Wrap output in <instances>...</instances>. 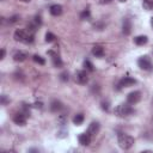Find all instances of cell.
Instances as JSON below:
<instances>
[{"instance_id":"cell-1","label":"cell","mask_w":153,"mask_h":153,"mask_svg":"<svg viewBox=\"0 0 153 153\" xmlns=\"http://www.w3.org/2000/svg\"><path fill=\"white\" fill-rule=\"evenodd\" d=\"M117 140H118V145L122 149H129L134 145V137L126 133H120Z\"/></svg>"},{"instance_id":"cell-2","label":"cell","mask_w":153,"mask_h":153,"mask_svg":"<svg viewBox=\"0 0 153 153\" xmlns=\"http://www.w3.org/2000/svg\"><path fill=\"white\" fill-rule=\"evenodd\" d=\"M13 37L17 42H23V43H31L33 41V35L27 32L26 30H23V29L16 30Z\"/></svg>"},{"instance_id":"cell-3","label":"cell","mask_w":153,"mask_h":153,"mask_svg":"<svg viewBox=\"0 0 153 153\" xmlns=\"http://www.w3.org/2000/svg\"><path fill=\"white\" fill-rule=\"evenodd\" d=\"M134 112V109L129 103H122L115 108V114L120 117H127Z\"/></svg>"},{"instance_id":"cell-4","label":"cell","mask_w":153,"mask_h":153,"mask_svg":"<svg viewBox=\"0 0 153 153\" xmlns=\"http://www.w3.org/2000/svg\"><path fill=\"white\" fill-rule=\"evenodd\" d=\"M137 66H139L141 69H143V71H151V69L153 68L151 57L147 56V55H143V56L139 57V60H137Z\"/></svg>"},{"instance_id":"cell-5","label":"cell","mask_w":153,"mask_h":153,"mask_svg":"<svg viewBox=\"0 0 153 153\" xmlns=\"http://www.w3.org/2000/svg\"><path fill=\"white\" fill-rule=\"evenodd\" d=\"M140 99H141V92L140 91H133V92L128 93V96H127V103H129L130 105L139 103Z\"/></svg>"},{"instance_id":"cell-6","label":"cell","mask_w":153,"mask_h":153,"mask_svg":"<svg viewBox=\"0 0 153 153\" xmlns=\"http://www.w3.org/2000/svg\"><path fill=\"white\" fill-rule=\"evenodd\" d=\"M75 81L80 85H86L88 82V75L86 71H79L75 74Z\"/></svg>"},{"instance_id":"cell-7","label":"cell","mask_w":153,"mask_h":153,"mask_svg":"<svg viewBox=\"0 0 153 153\" xmlns=\"http://www.w3.org/2000/svg\"><path fill=\"white\" fill-rule=\"evenodd\" d=\"M134 84H136V80L131 76H124L118 82V88H123V87H130Z\"/></svg>"},{"instance_id":"cell-8","label":"cell","mask_w":153,"mask_h":153,"mask_svg":"<svg viewBox=\"0 0 153 153\" xmlns=\"http://www.w3.org/2000/svg\"><path fill=\"white\" fill-rule=\"evenodd\" d=\"M26 114L25 112H18L13 116V122L18 126H25L26 123Z\"/></svg>"},{"instance_id":"cell-9","label":"cell","mask_w":153,"mask_h":153,"mask_svg":"<svg viewBox=\"0 0 153 153\" xmlns=\"http://www.w3.org/2000/svg\"><path fill=\"white\" fill-rule=\"evenodd\" d=\"M91 140H92V136L87 131L79 135V143L82 145V146H88L91 143Z\"/></svg>"},{"instance_id":"cell-10","label":"cell","mask_w":153,"mask_h":153,"mask_svg":"<svg viewBox=\"0 0 153 153\" xmlns=\"http://www.w3.org/2000/svg\"><path fill=\"white\" fill-rule=\"evenodd\" d=\"M98 131H99V123L98 122H92L90 126H88V128H87V133L93 137V136H96L97 134H98Z\"/></svg>"},{"instance_id":"cell-11","label":"cell","mask_w":153,"mask_h":153,"mask_svg":"<svg viewBox=\"0 0 153 153\" xmlns=\"http://www.w3.org/2000/svg\"><path fill=\"white\" fill-rule=\"evenodd\" d=\"M48 54L51 55V60H53V63H54L55 67H62V65H63V63H62V60H61V57H60L57 54H55V53L51 51V50H49Z\"/></svg>"},{"instance_id":"cell-12","label":"cell","mask_w":153,"mask_h":153,"mask_svg":"<svg viewBox=\"0 0 153 153\" xmlns=\"http://www.w3.org/2000/svg\"><path fill=\"white\" fill-rule=\"evenodd\" d=\"M122 32H123L124 35H130V32H131V22H130V19L126 18V19L123 20Z\"/></svg>"},{"instance_id":"cell-13","label":"cell","mask_w":153,"mask_h":153,"mask_svg":"<svg viewBox=\"0 0 153 153\" xmlns=\"http://www.w3.org/2000/svg\"><path fill=\"white\" fill-rule=\"evenodd\" d=\"M49 12H50V14H53V16L57 17V16H60V14L62 13V6H61V5H59V4L51 5V6H50V8H49Z\"/></svg>"},{"instance_id":"cell-14","label":"cell","mask_w":153,"mask_h":153,"mask_svg":"<svg viewBox=\"0 0 153 153\" xmlns=\"http://www.w3.org/2000/svg\"><path fill=\"white\" fill-rule=\"evenodd\" d=\"M26 57H27V54L24 53V51H17L13 55V60L17 61V62H23V61L26 60Z\"/></svg>"},{"instance_id":"cell-15","label":"cell","mask_w":153,"mask_h":153,"mask_svg":"<svg viewBox=\"0 0 153 153\" xmlns=\"http://www.w3.org/2000/svg\"><path fill=\"white\" fill-rule=\"evenodd\" d=\"M62 108H63V106H62V103H61L60 100H56V99H54V100L50 103V110H51V111H54V112H57V111H60Z\"/></svg>"},{"instance_id":"cell-16","label":"cell","mask_w":153,"mask_h":153,"mask_svg":"<svg viewBox=\"0 0 153 153\" xmlns=\"http://www.w3.org/2000/svg\"><path fill=\"white\" fill-rule=\"evenodd\" d=\"M92 54L96 57H103L104 56V48L100 47V45H96V47L92 48Z\"/></svg>"},{"instance_id":"cell-17","label":"cell","mask_w":153,"mask_h":153,"mask_svg":"<svg viewBox=\"0 0 153 153\" xmlns=\"http://www.w3.org/2000/svg\"><path fill=\"white\" fill-rule=\"evenodd\" d=\"M147 41H148L147 36H143V35L136 36V37L134 38V42H135V44H137V45H143V44L147 43Z\"/></svg>"},{"instance_id":"cell-18","label":"cell","mask_w":153,"mask_h":153,"mask_svg":"<svg viewBox=\"0 0 153 153\" xmlns=\"http://www.w3.org/2000/svg\"><path fill=\"white\" fill-rule=\"evenodd\" d=\"M82 122H84V115H82V114H76V115L73 117V123H74V124L80 126Z\"/></svg>"},{"instance_id":"cell-19","label":"cell","mask_w":153,"mask_h":153,"mask_svg":"<svg viewBox=\"0 0 153 153\" xmlns=\"http://www.w3.org/2000/svg\"><path fill=\"white\" fill-rule=\"evenodd\" d=\"M32 59H33V61L36 62V63H38V65H44L45 63V60L42 57V56H39V55H33L32 56Z\"/></svg>"},{"instance_id":"cell-20","label":"cell","mask_w":153,"mask_h":153,"mask_svg":"<svg viewBox=\"0 0 153 153\" xmlns=\"http://www.w3.org/2000/svg\"><path fill=\"white\" fill-rule=\"evenodd\" d=\"M90 16H91V13H90V10H84L81 13H80V19L81 20H85V19H88L90 18Z\"/></svg>"},{"instance_id":"cell-21","label":"cell","mask_w":153,"mask_h":153,"mask_svg":"<svg viewBox=\"0 0 153 153\" xmlns=\"http://www.w3.org/2000/svg\"><path fill=\"white\" fill-rule=\"evenodd\" d=\"M143 7L146 10H153V0H143Z\"/></svg>"},{"instance_id":"cell-22","label":"cell","mask_w":153,"mask_h":153,"mask_svg":"<svg viewBox=\"0 0 153 153\" xmlns=\"http://www.w3.org/2000/svg\"><path fill=\"white\" fill-rule=\"evenodd\" d=\"M55 35L54 33H51V32H47L45 33V41L47 42H53V41H55Z\"/></svg>"},{"instance_id":"cell-23","label":"cell","mask_w":153,"mask_h":153,"mask_svg":"<svg viewBox=\"0 0 153 153\" xmlns=\"http://www.w3.org/2000/svg\"><path fill=\"white\" fill-rule=\"evenodd\" d=\"M84 66H85V68L87 69V71H90V72H92L94 68H93V65H92V62L91 61H88V60H86L85 62H84Z\"/></svg>"},{"instance_id":"cell-24","label":"cell","mask_w":153,"mask_h":153,"mask_svg":"<svg viewBox=\"0 0 153 153\" xmlns=\"http://www.w3.org/2000/svg\"><path fill=\"white\" fill-rule=\"evenodd\" d=\"M60 79H61L62 81H67V80L69 79V76H68V73H67V72H63V73H61V74H60Z\"/></svg>"},{"instance_id":"cell-25","label":"cell","mask_w":153,"mask_h":153,"mask_svg":"<svg viewBox=\"0 0 153 153\" xmlns=\"http://www.w3.org/2000/svg\"><path fill=\"white\" fill-rule=\"evenodd\" d=\"M18 19H19V16H13V17L8 18V23L10 24H14L16 22H18Z\"/></svg>"},{"instance_id":"cell-26","label":"cell","mask_w":153,"mask_h":153,"mask_svg":"<svg viewBox=\"0 0 153 153\" xmlns=\"http://www.w3.org/2000/svg\"><path fill=\"white\" fill-rule=\"evenodd\" d=\"M102 109H104V110L108 111V110H109V103H108V102H106V103L103 102V103H102Z\"/></svg>"},{"instance_id":"cell-27","label":"cell","mask_w":153,"mask_h":153,"mask_svg":"<svg viewBox=\"0 0 153 153\" xmlns=\"http://www.w3.org/2000/svg\"><path fill=\"white\" fill-rule=\"evenodd\" d=\"M112 0H99V4L100 5H106V4H110Z\"/></svg>"},{"instance_id":"cell-28","label":"cell","mask_w":153,"mask_h":153,"mask_svg":"<svg viewBox=\"0 0 153 153\" xmlns=\"http://www.w3.org/2000/svg\"><path fill=\"white\" fill-rule=\"evenodd\" d=\"M5 53H6V51H5V49H1V55H0V59H1V60L5 57Z\"/></svg>"},{"instance_id":"cell-29","label":"cell","mask_w":153,"mask_h":153,"mask_svg":"<svg viewBox=\"0 0 153 153\" xmlns=\"http://www.w3.org/2000/svg\"><path fill=\"white\" fill-rule=\"evenodd\" d=\"M1 102H2V104H6V102H7V100H6V97H5V96H2V99H1Z\"/></svg>"},{"instance_id":"cell-30","label":"cell","mask_w":153,"mask_h":153,"mask_svg":"<svg viewBox=\"0 0 153 153\" xmlns=\"http://www.w3.org/2000/svg\"><path fill=\"white\" fill-rule=\"evenodd\" d=\"M151 24H152V26H153V18L151 19Z\"/></svg>"},{"instance_id":"cell-31","label":"cell","mask_w":153,"mask_h":153,"mask_svg":"<svg viewBox=\"0 0 153 153\" xmlns=\"http://www.w3.org/2000/svg\"><path fill=\"white\" fill-rule=\"evenodd\" d=\"M120 1H121V2H124V1H127V0H120Z\"/></svg>"}]
</instances>
